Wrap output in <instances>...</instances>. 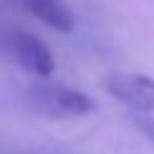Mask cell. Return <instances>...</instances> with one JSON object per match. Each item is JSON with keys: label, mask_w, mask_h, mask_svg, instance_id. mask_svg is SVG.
<instances>
[{"label": "cell", "mask_w": 154, "mask_h": 154, "mask_svg": "<svg viewBox=\"0 0 154 154\" xmlns=\"http://www.w3.org/2000/svg\"><path fill=\"white\" fill-rule=\"evenodd\" d=\"M28 104L38 114H46L53 119H79V116H88L96 109L91 96L48 81H41L28 88Z\"/></svg>", "instance_id": "6da1fadb"}, {"label": "cell", "mask_w": 154, "mask_h": 154, "mask_svg": "<svg viewBox=\"0 0 154 154\" xmlns=\"http://www.w3.org/2000/svg\"><path fill=\"white\" fill-rule=\"evenodd\" d=\"M8 53L15 58V63L20 68H25L28 73L38 76V79H51L56 71V58L53 51L33 33H25V30H13L8 35Z\"/></svg>", "instance_id": "7a4b0ae2"}, {"label": "cell", "mask_w": 154, "mask_h": 154, "mask_svg": "<svg viewBox=\"0 0 154 154\" xmlns=\"http://www.w3.org/2000/svg\"><path fill=\"white\" fill-rule=\"evenodd\" d=\"M106 91L121 104L149 114L154 111V79L142 73H114L106 79Z\"/></svg>", "instance_id": "3957f363"}, {"label": "cell", "mask_w": 154, "mask_h": 154, "mask_svg": "<svg viewBox=\"0 0 154 154\" xmlns=\"http://www.w3.org/2000/svg\"><path fill=\"white\" fill-rule=\"evenodd\" d=\"M18 3L33 18H38L58 33H68L73 28V13L66 5V0H18Z\"/></svg>", "instance_id": "277c9868"}, {"label": "cell", "mask_w": 154, "mask_h": 154, "mask_svg": "<svg viewBox=\"0 0 154 154\" xmlns=\"http://www.w3.org/2000/svg\"><path fill=\"white\" fill-rule=\"evenodd\" d=\"M139 126H142V129H144V134H146V137H149L152 142H154V119H142V121H139Z\"/></svg>", "instance_id": "5b68a950"}]
</instances>
